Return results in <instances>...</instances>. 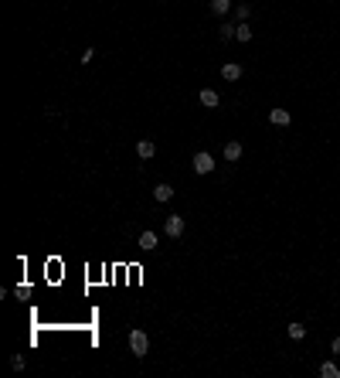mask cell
Listing matches in <instances>:
<instances>
[{
	"label": "cell",
	"mask_w": 340,
	"mask_h": 378,
	"mask_svg": "<svg viewBox=\"0 0 340 378\" xmlns=\"http://www.w3.org/2000/svg\"><path fill=\"white\" fill-rule=\"evenodd\" d=\"M130 351H133V358H146V351H150V337H146V331H130Z\"/></svg>",
	"instance_id": "cell-1"
},
{
	"label": "cell",
	"mask_w": 340,
	"mask_h": 378,
	"mask_svg": "<svg viewBox=\"0 0 340 378\" xmlns=\"http://www.w3.org/2000/svg\"><path fill=\"white\" fill-rule=\"evenodd\" d=\"M163 232H167L170 238H181V235H184V215H167Z\"/></svg>",
	"instance_id": "cell-2"
},
{
	"label": "cell",
	"mask_w": 340,
	"mask_h": 378,
	"mask_svg": "<svg viewBox=\"0 0 340 378\" xmlns=\"http://www.w3.org/2000/svg\"><path fill=\"white\" fill-rule=\"evenodd\" d=\"M211 170H214V157L207 150L194 153V174H211Z\"/></svg>",
	"instance_id": "cell-3"
},
{
	"label": "cell",
	"mask_w": 340,
	"mask_h": 378,
	"mask_svg": "<svg viewBox=\"0 0 340 378\" xmlns=\"http://www.w3.org/2000/svg\"><path fill=\"white\" fill-rule=\"evenodd\" d=\"M221 78H228V82H238V78H242V65H238V62H228V65H221Z\"/></svg>",
	"instance_id": "cell-4"
},
{
	"label": "cell",
	"mask_w": 340,
	"mask_h": 378,
	"mask_svg": "<svg viewBox=\"0 0 340 378\" xmlns=\"http://www.w3.org/2000/svg\"><path fill=\"white\" fill-rule=\"evenodd\" d=\"M136 153H139L143 160H150V157H157V143H153V140H139V143H136Z\"/></svg>",
	"instance_id": "cell-5"
},
{
	"label": "cell",
	"mask_w": 340,
	"mask_h": 378,
	"mask_svg": "<svg viewBox=\"0 0 340 378\" xmlns=\"http://www.w3.org/2000/svg\"><path fill=\"white\" fill-rule=\"evenodd\" d=\"M269 119L275 123V126H289V123H293L289 109H272V113H269Z\"/></svg>",
	"instance_id": "cell-6"
},
{
	"label": "cell",
	"mask_w": 340,
	"mask_h": 378,
	"mask_svg": "<svg viewBox=\"0 0 340 378\" xmlns=\"http://www.w3.org/2000/svg\"><path fill=\"white\" fill-rule=\"evenodd\" d=\"M221 102V95L214 92V89H201V106H207V109H214Z\"/></svg>",
	"instance_id": "cell-7"
},
{
	"label": "cell",
	"mask_w": 340,
	"mask_h": 378,
	"mask_svg": "<svg viewBox=\"0 0 340 378\" xmlns=\"http://www.w3.org/2000/svg\"><path fill=\"white\" fill-rule=\"evenodd\" d=\"M139 249H143V252H153V249H157V232H143V235H139Z\"/></svg>",
	"instance_id": "cell-8"
},
{
	"label": "cell",
	"mask_w": 340,
	"mask_h": 378,
	"mask_svg": "<svg viewBox=\"0 0 340 378\" xmlns=\"http://www.w3.org/2000/svg\"><path fill=\"white\" fill-rule=\"evenodd\" d=\"M238 157H242V143L238 140H228L225 143V160H238Z\"/></svg>",
	"instance_id": "cell-9"
},
{
	"label": "cell",
	"mask_w": 340,
	"mask_h": 378,
	"mask_svg": "<svg viewBox=\"0 0 340 378\" xmlns=\"http://www.w3.org/2000/svg\"><path fill=\"white\" fill-rule=\"evenodd\" d=\"M153 198H157V201H170V198H174V188H170V184H157V188H153Z\"/></svg>",
	"instance_id": "cell-10"
},
{
	"label": "cell",
	"mask_w": 340,
	"mask_h": 378,
	"mask_svg": "<svg viewBox=\"0 0 340 378\" xmlns=\"http://www.w3.org/2000/svg\"><path fill=\"white\" fill-rule=\"evenodd\" d=\"M235 38H238L242 45H245V41H252V27H249L245 21H242V24H235Z\"/></svg>",
	"instance_id": "cell-11"
},
{
	"label": "cell",
	"mask_w": 340,
	"mask_h": 378,
	"mask_svg": "<svg viewBox=\"0 0 340 378\" xmlns=\"http://www.w3.org/2000/svg\"><path fill=\"white\" fill-rule=\"evenodd\" d=\"M231 10V0H211V14H218V17H225Z\"/></svg>",
	"instance_id": "cell-12"
},
{
	"label": "cell",
	"mask_w": 340,
	"mask_h": 378,
	"mask_svg": "<svg viewBox=\"0 0 340 378\" xmlns=\"http://www.w3.org/2000/svg\"><path fill=\"white\" fill-rule=\"evenodd\" d=\"M320 375L323 378H340V368L334 365V361H323V365H320Z\"/></svg>",
	"instance_id": "cell-13"
},
{
	"label": "cell",
	"mask_w": 340,
	"mask_h": 378,
	"mask_svg": "<svg viewBox=\"0 0 340 378\" xmlns=\"http://www.w3.org/2000/svg\"><path fill=\"white\" fill-rule=\"evenodd\" d=\"M286 331H289V337H293V341H303V337H306V327H303V324H289Z\"/></svg>",
	"instance_id": "cell-14"
},
{
	"label": "cell",
	"mask_w": 340,
	"mask_h": 378,
	"mask_svg": "<svg viewBox=\"0 0 340 378\" xmlns=\"http://www.w3.org/2000/svg\"><path fill=\"white\" fill-rule=\"evenodd\" d=\"M218 38H221V41H231V38H235V24H221V27H218Z\"/></svg>",
	"instance_id": "cell-15"
},
{
	"label": "cell",
	"mask_w": 340,
	"mask_h": 378,
	"mask_svg": "<svg viewBox=\"0 0 340 378\" xmlns=\"http://www.w3.org/2000/svg\"><path fill=\"white\" fill-rule=\"evenodd\" d=\"M10 368H14V372H24V368H27V358H24V354H14V358H10Z\"/></svg>",
	"instance_id": "cell-16"
},
{
	"label": "cell",
	"mask_w": 340,
	"mask_h": 378,
	"mask_svg": "<svg viewBox=\"0 0 340 378\" xmlns=\"http://www.w3.org/2000/svg\"><path fill=\"white\" fill-rule=\"evenodd\" d=\"M249 14H252V10H249V3H238V24H242V21H249Z\"/></svg>",
	"instance_id": "cell-17"
},
{
	"label": "cell",
	"mask_w": 340,
	"mask_h": 378,
	"mask_svg": "<svg viewBox=\"0 0 340 378\" xmlns=\"http://www.w3.org/2000/svg\"><path fill=\"white\" fill-rule=\"evenodd\" d=\"M92 58H95V48H85V51H82V62H85V65H89V62H92Z\"/></svg>",
	"instance_id": "cell-18"
},
{
	"label": "cell",
	"mask_w": 340,
	"mask_h": 378,
	"mask_svg": "<svg viewBox=\"0 0 340 378\" xmlns=\"http://www.w3.org/2000/svg\"><path fill=\"white\" fill-rule=\"evenodd\" d=\"M330 351H334V354H340V337H334V344H330Z\"/></svg>",
	"instance_id": "cell-19"
}]
</instances>
